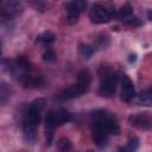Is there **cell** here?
<instances>
[{
    "label": "cell",
    "mask_w": 152,
    "mask_h": 152,
    "mask_svg": "<svg viewBox=\"0 0 152 152\" xmlns=\"http://www.w3.org/2000/svg\"><path fill=\"white\" fill-rule=\"evenodd\" d=\"M45 100L44 99H36L32 101L25 112L24 120H23V132L24 138L27 142H31L34 140L36 131L40 124V114L44 109Z\"/></svg>",
    "instance_id": "cell-1"
},
{
    "label": "cell",
    "mask_w": 152,
    "mask_h": 152,
    "mask_svg": "<svg viewBox=\"0 0 152 152\" xmlns=\"http://www.w3.org/2000/svg\"><path fill=\"white\" fill-rule=\"evenodd\" d=\"M91 127L93 131L104 132L109 135H118L120 133L116 116L106 109H96L91 113Z\"/></svg>",
    "instance_id": "cell-2"
},
{
    "label": "cell",
    "mask_w": 152,
    "mask_h": 152,
    "mask_svg": "<svg viewBox=\"0 0 152 152\" xmlns=\"http://www.w3.org/2000/svg\"><path fill=\"white\" fill-rule=\"evenodd\" d=\"M90 83H91V74L88 69H83L78 72L77 82L75 84L69 86L64 90H62L61 94L58 95V99L62 101H66V100L78 97L89 89Z\"/></svg>",
    "instance_id": "cell-3"
},
{
    "label": "cell",
    "mask_w": 152,
    "mask_h": 152,
    "mask_svg": "<svg viewBox=\"0 0 152 152\" xmlns=\"http://www.w3.org/2000/svg\"><path fill=\"white\" fill-rule=\"evenodd\" d=\"M114 15H115L114 10L108 8L107 6L101 5V4L93 5L89 11V18H90L91 23H94V24L108 23L114 18Z\"/></svg>",
    "instance_id": "cell-4"
},
{
    "label": "cell",
    "mask_w": 152,
    "mask_h": 152,
    "mask_svg": "<svg viewBox=\"0 0 152 152\" xmlns=\"http://www.w3.org/2000/svg\"><path fill=\"white\" fill-rule=\"evenodd\" d=\"M116 83H118V76L115 74L107 75L100 83L99 93L103 97H112L116 90Z\"/></svg>",
    "instance_id": "cell-5"
},
{
    "label": "cell",
    "mask_w": 152,
    "mask_h": 152,
    "mask_svg": "<svg viewBox=\"0 0 152 152\" xmlns=\"http://www.w3.org/2000/svg\"><path fill=\"white\" fill-rule=\"evenodd\" d=\"M87 7V2L86 1H71V2H68L65 5V8H66V12H68V18H66V21L69 24H74L77 21V18H78V14Z\"/></svg>",
    "instance_id": "cell-6"
},
{
    "label": "cell",
    "mask_w": 152,
    "mask_h": 152,
    "mask_svg": "<svg viewBox=\"0 0 152 152\" xmlns=\"http://www.w3.org/2000/svg\"><path fill=\"white\" fill-rule=\"evenodd\" d=\"M135 96V88L132 80L127 75H122L121 77V99L125 102H129Z\"/></svg>",
    "instance_id": "cell-7"
},
{
    "label": "cell",
    "mask_w": 152,
    "mask_h": 152,
    "mask_svg": "<svg viewBox=\"0 0 152 152\" xmlns=\"http://www.w3.org/2000/svg\"><path fill=\"white\" fill-rule=\"evenodd\" d=\"M44 127H45V140H46V144L50 146L52 140H53V132H55V128L57 127L56 126V122H55V119H53V113L52 110H49L46 116H45V120H44Z\"/></svg>",
    "instance_id": "cell-8"
},
{
    "label": "cell",
    "mask_w": 152,
    "mask_h": 152,
    "mask_svg": "<svg viewBox=\"0 0 152 152\" xmlns=\"http://www.w3.org/2000/svg\"><path fill=\"white\" fill-rule=\"evenodd\" d=\"M129 122L132 126L139 128V129H147L151 126V120L148 119V116H146L142 113H138V114H132L128 118Z\"/></svg>",
    "instance_id": "cell-9"
},
{
    "label": "cell",
    "mask_w": 152,
    "mask_h": 152,
    "mask_svg": "<svg viewBox=\"0 0 152 152\" xmlns=\"http://www.w3.org/2000/svg\"><path fill=\"white\" fill-rule=\"evenodd\" d=\"M52 113H53V119H55L56 126H61L71 120V114L64 108H58L56 110H52Z\"/></svg>",
    "instance_id": "cell-10"
},
{
    "label": "cell",
    "mask_w": 152,
    "mask_h": 152,
    "mask_svg": "<svg viewBox=\"0 0 152 152\" xmlns=\"http://www.w3.org/2000/svg\"><path fill=\"white\" fill-rule=\"evenodd\" d=\"M140 140L137 135H131L128 138V141L125 146H120L118 148V152H135L139 148Z\"/></svg>",
    "instance_id": "cell-11"
},
{
    "label": "cell",
    "mask_w": 152,
    "mask_h": 152,
    "mask_svg": "<svg viewBox=\"0 0 152 152\" xmlns=\"http://www.w3.org/2000/svg\"><path fill=\"white\" fill-rule=\"evenodd\" d=\"M108 139H109V134L100 131H93V141L96 146L104 147L108 142Z\"/></svg>",
    "instance_id": "cell-12"
},
{
    "label": "cell",
    "mask_w": 152,
    "mask_h": 152,
    "mask_svg": "<svg viewBox=\"0 0 152 152\" xmlns=\"http://www.w3.org/2000/svg\"><path fill=\"white\" fill-rule=\"evenodd\" d=\"M139 103L142 106H151L152 104V87L142 90L139 94Z\"/></svg>",
    "instance_id": "cell-13"
},
{
    "label": "cell",
    "mask_w": 152,
    "mask_h": 152,
    "mask_svg": "<svg viewBox=\"0 0 152 152\" xmlns=\"http://www.w3.org/2000/svg\"><path fill=\"white\" fill-rule=\"evenodd\" d=\"M53 40H55V34L51 31H45V32L39 33L36 39L37 43H42V44H50Z\"/></svg>",
    "instance_id": "cell-14"
},
{
    "label": "cell",
    "mask_w": 152,
    "mask_h": 152,
    "mask_svg": "<svg viewBox=\"0 0 152 152\" xmlns=\"http://www.w3.org/2000/svg\"><path fill=\"white\" fill-rule=\"evenodd\" d=\"M78 51H80L81 56L84 57V58H90V57L93 56V53H94V49H93L90 45H88V44H82V43L78 45Z\"/></svg>",
    "instance_id": "cell-15"
},
{
    "label": "cell",
    "mask_w": 152,
    "mask_h": 152,
    "mask_svg": "<svg viewBox=\"0 0 152 152\" xmlns=\"http://www.w3.org/2000/svg\"><path fill=\"white\" fill-rule=\"evenodd\" d=\"M132 13H133V7L129 5V4H125V5H122L121 6V8L119 10V18H124V19H126V18H129L131 15H132Z\"/></svg>",
    "instance_id": "cell-16"
},
{
    "label": "cell",
    "mask_w": 152,
    "mask_h": 152,
    "mask_svg": "<svg viewBox=\"0 0 152 152\" xmlns=\"http://www.w3.org/2000/svg\"><path fill=\"white\" fill-rule=\"evenodd\" d=\"M57 147H58L62 152H66V151H69V150L71 148V142H70L69 139H66V138H62V139L58 140V142H57Z\"/></svg>",
    "instance_id": "cell-17"
},
{
    "label": "cell",
    "mask_w": 152,
    "mask_h": 152,
    "mask_svg": "<svg viewBox=\"0 0 152 152\" xmlns=\"http://www.w3.org/2000/svg\"><path fill=\"white\" fill-rule=\"evenodd\" d=\"M55 58H56L55 51L51 50V49H48V50L43 53V61H45V62H48V63H49V62H53Z\"/></svg>",
    "instance_id": "cell-18"
},
{
    "label": "cell",
    "mask_w": 152,
    "mask_h": 152,
    "mask_svg": "<svg viewBox=\"0 0 152 152\" xmlns=\"http://www.w3.org/2000/svg\"><path fill=\"white\" fill-rule=\"evenodd\" d=\"M127 24L129 26H133V27H137V26H140L141 25V21L137 18V17H129L127 19Z\"/></svg>",
    "instance_id": "cell-19"
},
{
    "label": "cell",
    "mask_w": 152,
    "mask_h": 152,
    "mask_svg": "<svg viewBox=\"0 0 152 152\" xmlns=\"http://www.w3.org/2000/svg\"><path fill=\"white\" fill-rule=\"evenodd\" d=\"M135 61H137V55H135V53L129 55V57H128V62H129V63H133V62H135Z\"/></svg>",
    "instance_id": "cell-20"
},
{
    "label": "cell",
    "mask_w": 152,
    "mask_h": 152,
    "mask_svg": "<svg viewBox=\"0 0 152 152\" xmlns=\"http://www.w3.org/2000/svg\"><path fill=\"white\" fill-rule=\"evenodd\" d=\"M147 18H148V19L152 21V10H150V11L147 12Z\"/></svg>",
    "instance_id": "cell-21"
},
{
    "label": "cell",
    "mask_w": 152,
    "mask_h": 152,
    "mask_svg": "<svg viewBox=\"0 0 152 152\" xmlns=\"http://www.w3.org/2000/svg\"><path fill=\"white\" fill-rule=\"evenodd\" d=\"M88 152H93V151H88Z\"/></svg>",
    "instance_id": "cell-22"
}]
</instances>
